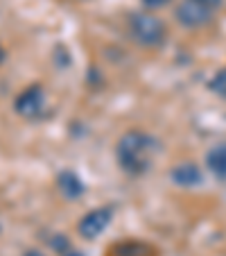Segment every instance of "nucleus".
Returning <instances> with one entry per match:
<instances>
[{
  "label": "nucleus",
  "mask_w": 226,
  "mask_h": 256,
  "mask_svg": "<svg viewBox=\"0 0 226 256\" xmlns=\"http://www.w3.org/2000/svg\"><path fill=\"white\" fill-rule=\"evenodd\" d=\"M161 150V143L147 132L129 130L120 136L116 145L118 166L131 177H140L152 168V161L156 159Z\"/></svg>",
  "instance_id": "f257e3e1"
},
{
  "label": "nucleus",
  "mask_w": 226,
  "mask_h": 256,
  "mask_svg": "<svg viewBox=\"0 0 226 256\" xmlns=\"http://www.w3.org/2000/svg\"><path fill=\"white\" fill-rule=\"evenodd\" d=\"M224 0H181L177 5V23L186 30H199L208 25L222 10Z\"/></svg>",
  "instance_id": "f03ea898"
},
{
  "label": "nucleus",
  "mask_w": 226,
  "mask_h": 256,
  "mask_svg": "<svg viewBox=\"0 0 226 256\" xmlns=\"http://www.w3.org/2000/svg\"><path fill=\"white\" fill-rule=\"evenodd\" d=\"M129 32L136 44L145 46V48H159L165 41L168 28L159 16L149 14V12H138V14L129 16Z\"/></svg>",
  "instance_id": "7ed1b4c3"
},
{
  "label": "nucleus",
  "mask_w": 226,
  "mask_h": 256,
  "mask_svg": "<svg viewBox=\"0 0 226 256\" xmlns=\"http://www.w3.org/2000/svg\"><path fill=\"white\" fill-rule=\"evenodd\" d=\"M14 112L20 118H27V120L41 118L45 114V91L39 84H32V86L23 88L14 100Z\"/></svg>",
  "instance_id": "20e7f679"
},
{
  "label": "nucleus",
  "mask_w": 226,
  "mask_h": 256,
  "mask_svg": "<svg viewBox=\"0 0 226 256\" xmlns=\"http://www.w3.org/2000/svg\"><path fill=\"white\" fill-rule=\"evenodd\" d=\"M111 220H113V208L111 206L93 208V211H88L86 216L79 220L77 232L82 234V238H86V240H95L100 234L106 232V227L111 224Z\"/></svg>",
  "instance_id": "39448f33"
},
{
  "label": "nucleus",
  "mask_w": 226,
  "mask_h": 256,
  "mask_svg": "<svg viewBox=\"0 0 226 256\" xmlns=\"http://www.w3.org/2000/svg\"><path fill=\"white\" fill-rule=\"evenodd\" d=\"M170 179H172L177 186H181V188H190V186L202 184V170H199V166L193 164V161H183V164H179L177 168L170 172Z\"/></svg>",
  "instance_id": "423d86ee"
},
{
  "label": "nucleus",
  "mask_w": 226,
  "mask_h": 256,
  "mask_svg": "<svg viewBox=\"0 0 226 256\" xmlns=\"http://www.w3.org/2000/svg\"><path fill=\"white\" fill-rule=\"evenodd\" d=\"M57 186H59V193L66 200H77L79 195H84V182L75 172H70V170L59 174Z\"/></svg>",
  "instance_id": "0eeeda50"
},
{
  "label": "nucleus",
  "mask_w": 226,
  "mask_h": 256,
  "mask_svg": "<svg viewBox=\"0 0 226 256\" xmlns=\"http://www.w3.org/2000/svg\"><path fill=\"white\" fill-rule=\"evenodd\" d=\"M206 166L217 179H226V143L215 145L206 154Z\"/></svg>",
  "instance_id": "6e6552de"
},
{
  "label": "nucleus",
  "mask_w": 226,
  "mask_h": 256,
  "mask_svg": "<svg viewBox=\"0 0 226 256\" xmlns=\"http://www.w3.org/2000/svg\"><path fill=\"white\" fill-rule=\"evenodd\" d=\"M208 88H211L215 96L226 98V68H222V70L215 72V78L208 82Z\"/></svg>",
  "instance_id": "1a4fd4ad"
},
{
  "label": "nucleus",
  "mask_w": 226,
  "mask_h": 256,
  "mask_svg": "<svg viewBox=\"0 0 226 256\" xmlns=\"http://www.w3.org/2000/svg\"><path fill=\"white\" fill-rule=\"evenodd\" d=\"M168 2H170V0H143V5L147 7V10H154V7L159 10V7H165Z\"/></svg>",
  "instance_id": "9d476101"
},
{
  "label": "nucleus",
  "mask_w": 226,
  "mask_h": 256,
  "mask_svg": "<svg viewBox=\"0 0 226 256\" xmlns=\"http://www.w3.org/2000/svg\"><path fill=\"white\" fill-rule=\"evenodd\" d=\"M23 256H45V254H43V252H41V250H27Z\"/></svg>",
  "instance_id": "9b49d317"
},
{
  "label": "nucleus",
  "mask_w": 226,
  "mask_h": 256,
  "mask_svg": "<svg viewBox=\"0 0 226 256\" xmlns=\"http://www.w3.org/2000/svg\"><path fill=\"white\" fill-rule=\"evenodd\" d=\"M5 57H7V52H5V48H2V46H0V64L5 62Z\"/></svg>",
  "instance_id": "f8f14e48"
}]
</instances>
